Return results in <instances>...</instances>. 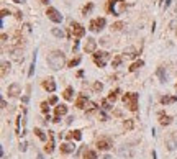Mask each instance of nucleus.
Masks as SVG:
<instances>
[{"label": "nucleus", "instance_id": "1", "mask_svg": "<svg viewBox=\"0 0 177 159\" xmlns=\"http://www.w3.org/2000/svg\"><path fill=\"white\" fill-rule=\"evenodd\" d=\"M48 64H49V67L51 69H54V71L61 69V67L66 64V56H64V53L53 51L49 56H48Z\"/></svg>", "mask_w": 177, "mask_h": 159}, {"label": "nucleus", "instance_id": "2", "mask_svg": "<svg viewBox=\"0 0 177 159\" xmlns=\"http://www.w3.org/2000/svg\"><path fill=\"white\" fill-rule=\"evenodd\" d=\"M122 100H123V103H125V107H126L130 112H136L138 110V93H135V92L125 93Z\"/></svg>", "mask_w": 177, "mask_h": 159}, {"label": "nucleus", "instance_id": "3", "mask_svg": "<svg viewBox=\"0 0 177 159\" xmlns=\"http://www.w3.org/2000/svg\"><path fill=\"white\" fill-rule=\"evenodd\" d=\"M108 10L113 15H122L123 12L126 10V2L125 0H110L108 2Z\"/></svg>", "mask_w": 177, "mask_h": 159}, {"label": "nucleus", "instance_id": "4", "mask_svg": "<svg viewBox=\"0 0 177 159\" xmlns=\"http://www.w3.org/2000/svg\"><path fill=\"white\" fill-rule=\"evenodd\" d=\"M108 57H110V54L107 51H95L94 53V61H95V64L98 67H105Z\"/></svg>", "mask_w": 177, "mask_h": 159}, {"label": "nucleus", "instance_id": "5", "mask_svg": "<svg viewBox=\"0 0 177 159\" xmlns=\"http://www.w3.org/2000/svg\"><path fill=\"white\" fill-rule=\"evenodd\" d=\"M107 25V20L105 18H102V16H98V18H94V20L90 21V25H89V28H90L92 31H102L103 28H105Z\"/></svg>", "mask_w": 177, "mask_h": 159}, {"label": "nucleus", "instance_id": "6", "mask_svg": "<svg viewBox=\"0 0 177 159\" xmlns=\"http://www.w3.org/2000/svg\"><path fill=\"white\" fill-rule=\"evenodd\" d=\"M46 15H48V18H49L51 21H54V23H61L62 21V15L56 10V8H53V7H49V8L46 10Z\"/></svg>", "mask_w": 177, "mask_h": 159}, {"label": "nucleus", "instance_id": "7", "mask_svg": "<svg viewBox=\"0 0 177 159\" xmlns=\"http://www.w3.org/2000/svg\"><path fill=\"white\" fill-rule=\"evenodd\" d=\"M71 31L76 38H82V36L85 35V28H84L81 23H77V21H72L71 23Z\"/></svg>", "mask_w": 177, "mask_h": 159}, {"label": "nucleus", "instance_id": "8", "mask_svg": "<svg viewBox=\"0 0 177 159\" xmlns=\"http://www.w3.org/2000/svg\"><path fill=\"white\" fill-rule=\"evenodd\" d=\"M97 148L100 151H108L111 148V139L110 138H100L97 141Z\"/></svg>", "mask_w": 177, "mask_h": 159}, {"label": "nucleus", "instance_id": "9", "mask_svg": "<svg viewBox=\"0 0 177 159\" xmlns=\"http://www.w3.org/2000/svg\"><path fill=\"white\" fill-rule=\"evenodd\" d=\"M53 133H54V131H48V138L49 139H48V143H46V146H44V151L48 154H51L54 151V134Z\"/></svg>", "mask_w": 177, "mask_h": 159}, {"label": "nucleus", "instance_id": "10", "mask_svg": "<svg viewBox=\"0 0 177 159\" xmlns=\"http://www.w3.org/2000/svg\"><path fill=\"white\" fill-rule=\"evenodd\" d=\"M95 46H97V41L94 38H87L85 44H84V51L85 53H95Z\"/></svg>", "mask_w": 177, "mask_h": 159}, {"label": "nucleus", "instance_id": "11", "mask_svg": "<svg viewBox=\"0 0 177 159\" xmlns=\"http://www.w3.org/2000/svg\"><path fill=\"white\" fill-rule=\"evenodd\" d=\"M43 87H44L48 92H54V90H56V82H54V79L48 77L44 82H43Z\"/></svg>", "mask_w": 177, "mask_h": 159}, {"label": "nucleus", "instance_id": "12", "mask_svg": "<svg viewBox=\"0 0 177 159\" xmlns=\"http://www.w3.org/2000/svg\"><path fill=\"white\" fill-rule=\"evenodd\" d=\"M87 100H89V98H87L85 93H81V95L77 97V100H76V107H77V108H85V107H87V105H85Z\"/></svg>", "mask_w": 177, "mask_h": 159}, {"label": "nucleus", "instance_id": "13", "mask_svg": "<svg viewBox=\"0 0 177 159\" xmlns=\"http://www.w3.org/2000/svg\"><path fill=\"white\" fill-rule=\"evenodd\" d=\"M76 151V146L72 143H64V144H61V153L62 154H71V153H74Z\"/></svg>", "mask_w": 177, "mask_h": 159}, {"label": "nucleus", "instance_id": "14", "mask_svg": "<svg viewBox=\"0 0 177 159\" xmlns=\"http://www.w3.org/2000/svg\"><path fill=\"white\" fill-rule=\"evenodd\" d=\"M120 156H123V158H133V149H131V146H123V148H120Z\"/></svg>", "mask_w": 177, "mask_h": 159}, {"label": "nucleus", "instance_id": "15", "mask_svg": "<svg viewBox=\"0 0 177 159\" xmlns=\"http://www.w3.org/2000/svg\"><path fill=\"white\" fill-rule=\"evenodd\" d=\"M8 95L10 97H18L20 95V85L18 84H12L10 87H8Z\"/></svg>", "mask_w": 177, "mask_h": 159}, {"label": "nucleus", "instance_id": "16", "mask_svg": "<svg viewBox=\"0 0 177 159\" xmlns=\"http://www.w3.org/2000/svg\"><path fill=\"white\" fill-rule=\"evenodd\" d=\"M81 138H82V133L79 130H74V131H69V133H67V139H77V141H79Z\"/></svg>", "mask_w": 177, "mask_h": 159}, {"label": "nucleus", "instance_id": "17", "mask_svg": "<svg viewBox=\"0 0 177 159\" xmlns=\"http://www.w3.org/2000/svg\"><path fill=\"white\" fill-rule=\"evenodd\" d=\"M159 118H161V120H159V123H161L162 126L171 125V121H172V118L169 117V115H164V113H161V115H159Z\"/></svg>", "mask_w": 177, "mask_h": 159}, {"label": "nucleus", "instance_id": "18", "mask_svg": "<svg viewBox=\"0 0 177 159\" xmlns=\"http://www.w3.org/2000/svg\"><path fill=\"white\" fill-rule=\"evenodd\" d=\"M66 113H67V107H66V105H57V107H56V117L61 118L62 115H66Z\"/></svg>", "mask_w": 177, "mask_h": 159}, {"label": "nucleus", "instance_id": "19", "mask_svg": "<svg viewBox=\"0 0 177 159\" xmlns=\"http://www.w3.org/2000/svg\"><path fill=\"white\" fill-rule=\"evenodd\" d=\"M62 97L66 98V100H72V98H74V89L67 87L66 90H64V93H62Z\"/></svg>", "mask_w": 177, "mask_h": 159}, {"label": "nucleus", "instance_id": "20", "mask_svg": "<svg viewBox=\"0 0 177 159\" xmlns=\"http://www.w3.org/2000/svg\"><path fill=\"white\" fill-rule=\"evenodd\" d=\"M118 93H120V89H115V90H111L107 100H108V102H115L116 98H118Z\"/></svg>", "mask_w": 177, "mask_h": 159}, {"label": "nucleus", "instance_id": "21", "mask_svg": "<svg viewBox=\"0 0 177 159\" xmlns=\"http://www.w3.org/2000/svg\"><path fill=\"white\" fill-rule=\"evenodd\" d=\"M84 159H97V153L92 151V149H85L84 153Z\"/></svg>", "mask_w": 177, "mask_h": 159}, {"label": "nucleus", "instance_id": "22", "mask_svg": "<svg viewBox=\"0 0 177 159\" xmlns=\"http://www.w3.org/2000/svg\"><path fill=\"white\" fill-rule=\"evenodd\" d=\"M157 76L161 79V82H166L167 81V74L164 72V67H159V69H157Z\"/></svg>", "mask_w": 177, "mask_h": 159}, {"label": "nucleus", "instance_id": "23", "mask_svg": "<svg viewBox=\"0 0 177 159\" xmlns=\"http://www.w3.org/2000/svg\"><path fill=\"white\" fill-rule=\"evenodd\" d=\"M143 66H144V62H143V61H136L135 64H131V66H130V72L138 71V69H139V67H143Z\"/></svg>", "mask_w": 177, "mask_h": 159}, {"label": "nucleus", "instance_id": "24", "mask_svg": "<svg viewBox=\"0 0 177 159\" xmlns=\"http://www.w3.org/2000/svg\"><path fill=\"white\" fill-rule=\"evenodd\" d=\"M166 144H167V149H169V151H174V149H176V139L174 138H169L166 141Z\"/></svg>", "mask_w": 177, "mask_h": 159}, {"label": "nucleus", "instance_id": "25", "mask_svg": "<svg viewBox=\"0 0 177 159\" xmlns=\"http://www.w3.org/2000/svg\"><path fill=\"white\" fill-rule=\"evenodd\" d=\"M125 54H126V57H130V59H135V57H136V49L128 48L126 51H125Z\"/></svg>", "mask_w": 177, "mask_h": 159}, {"label": "nucleus", "instance_id": "26", "mask_svg": "<svg viewBox=\"0 0 177 159\" xmlns=\"http://www.w3.org/2000/svg\"><path fill=\"white\" fill-rule=\"evenodd\" d=\"M123 26H125V23H123V21H116V23H113V25H111V30L120 31V30H123Z\"/></svg>", "mask_w": 177, "mask_h": 159}, {"label": "nucleus", "instance_id": "27", "mask_svg": "<svg viewBox=\"0 0 177 159\" xmlns=\"http://www.w3.org/2000/svg\"><path fill=\"white\" fill-rule=\"evenodd\" d=\"M7 69H10V64H8L7 61H3L2 62V77L7 76Z\"/></svg>", "mask_w": 177, "mask_h": 159}, {"label": "nucleus", "instance_id": "28", "mask_svg": "<svg viewBox=\"0 0 177 159\" xmlns=\"http://www.w3.org/2000/svg\"><path fill=\"white\" fill-rule=\"evenodd\" d=\"M176 100H177V97H162L161 98V103L166 105V103H172V102H176Z\"/></svg>", "mask_w": 177, "mask_h": 159}, {"label": "nucleus", "instance_id": "29", "mask_svg": "<svg viewBox=\"0 0 177 159\" xmlns=\"http://www.w3.org/2000/svg\"><path fill=\"white\" fill-rule=\"evenodd\" d=\"M53 35L57 36V38H62V36H64V31L59 30V28H53Z\"/></svg>", "mask_w": 177, "mask_h": 159}, {"label": "nucleus", "instance_id": "30", "mask_svg": "<svg viewBox=\"0 0 177 159\" xmlns=\"http://www.w3.org/2000/svg\"><path fill=\"white\" fill-rule=\"evenodd\" d=\"M92 8H94V5H92V3H87V5L84 7V8H82V13H84V15H87V13H89V12H90Z\"/></svg>", "mask_w": 177, "mask_h": 159}, {"label": "nucleus", "instance_id": "31", "mask_svg": "<svg viewBox=\"0 0 177 159\" xmlns=\"http://www.w3.org/2000/svg\"><path fill=\"white\" fill-rule=\"evenodd\" d=\"M35 133H36V136H38V138H40V139H46L44 133H43V131H41L40 128H35Z\"/></svg>", "mask_w": 177, "mask_h": 159}, {"label": "nucleus", "instance_id": "32", "mask_svg": "<svg viewBox=\"0 0 177 159\" xmlns=\"http://www.w3.org/2000/svg\"><path fill=\"white\" fill-rule=\"evenodd\" d=\"M48 105H49L48 102H43V103H41V112H43V113H48V112H49V107H48Z\"/></svg>", "mask_w": 177, "mask_h": 159}, {"label": "nucleus", "instance_id": "33", "mask_svg": "<svg viewBox=\"0 0 177 159\" xmlns=\"http://www.w3.org/2000/svg\"><path fill=\"white\" fill-rule=\"evenodd\" d=\"M95 110H97V103L90 102V103H89V107H87V112L90 113V112H95Z\"/></svg>", "mask_w": 177, "mask_h": 159}, {"label": "nucleus", "instance_id": "34", "mask_svg": "<svg viewBox=\"0 0 177 159\" xmlns=\"http://www.w3.org/2000/svg\"><path fill=\"white\" fill-rule=\"evenodd\" d=\"M123 126H125V130H131L133 128V120H126V121L123 123Z\"/></svg>", "mask_w": 177, "mask_h": 159}, {"label": "nucleus", "instance_id": "35", "mask_svg": "<svg viewBox=\"0 0 177 159\" xmlns=\"http://www.w3.org/2000/svg\"><path fill=\"white\" fill-rule=\"evenodd\" d=\"M122 64V56H116L115 59H113V67H118Z\"/></svg>", "mask_w": 177, "mask_h": 159}, {"label": "nucleus", "instance_id": "36", "mask_svg": "<svg viewBox=\"0 0 177 159\" xmlns=\"http://www.w3.org/2000/svg\"><path fill=\"white\" fill-rule=\"evenodd\" d=\"M102 107H103V110H110V102L108 100H102Z\"/></svg>", "mask_w": 177, "mask_h": 159}, {"label": "nucleus", "instance_id": "37", "mask_svg": "<svg viewBox=\"0 0 177 159\" xmlns=\"http://www.w3.org/2000/svg\"><path fill=\"white\" fill-rule=\"evenodd\" d=\"M81 62V57H76V59H72L71 62H69V67H74V66H77Z\"/></svg>", "mask_w": 177, "mask_h": 159}, {"label": "nucleus", "instance_id": "38", "mask_svg": "<svg viewBox=\"0 0 177 159\" xmlns=\"http://www.w3.org/2000/svg\"><path fill=\"white\" fill-rule=\"evenodd\" d=\"M35 59H36V56L33 57V64H31V67H30V72H28V76H33V74H35Z\"/></svg>", "mask_w": 177, "mask_h": 159}, {"label": "nucleus", "instance_id": "39", "mask_svg": "<svg viewBox=\"0 0 177 159\" xmlns=\"http://www.w3.org/2000/svg\"><path fill=\"white\" fill-rule=\"evenodd\" d=\"M102 89H103V85H102L100 82H95V84H94V90H97V92H100Z\"/></svg>", "mask_w": 177, "mask_h": 159}, {"label": "nucleus", "instance_id": "40", "mask_svg": "<svg viewBox=\"0 0 177 159\" xmlns=\"http://www.w3.org/2000/svg\"><path fill=\"white\" fill-rule=\"evenodd\" d=\"M56 102H57V97H51L49 98V105H54Z\"/></svg>", "mask_w": 177, "mask_h": 159}, {"label": "nucleus", "instance_id": "41", "mask_svg": "<svg viewBox=\"0 0 177 159\" xmlns=\"http://www.w3.org/2000/svg\"><path fill=\"white\" fill-rule=\"evenodd\" d=\"M20 149H21V151H25V149H26V143H23V144H21V146H20Z\"/></svg>", "mask_w": 177, "mask_h": 159}, {"label": "nucleus", "instance_id": "42", "mask_svg": "<svg viewBox=\"0 0 177 159\" xmlns=\"http://www.w3.org/2000/svg\"><path fill=\"white\" fill-rule=\"evenodd\" d=\"M41 3H44V5H48V3H49V0H40Z\"/></svg>", "mask_w": 177, "mask_h": 159}, {"label": "nucleus", "instance_id": "43", "mask_svg": "<svg viewBox=\"0 0 177 159\" xmlns=\"http://www.w3.org/2000/svg\"><path fill=\"white\" fill-rule=\"evenodd\" d=\"M169 3H171V0H166V8L169 7Z\"/></svg>", "mask_w": 177, "mask_h": 159}, {"label": "nucleus", "instance_id": "44", "mask_svg": "<svg viewBox=\"0 0 177 159\" xmlns=\"http://www.w3.org/2000/svg\"><path fill=\"white\" fill-rule=\"evenodd\" d=\"M176 89H177V85H176Z\"/></svg>", "mask_w": 177, "mask_h": 159}]
</instances>
